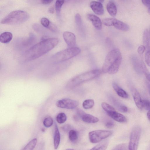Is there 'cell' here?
<instances>
[{"label":"cell","mask_w":150,"mask_h":150,"mask_svg":"<svg viewBox=\"0 0 150 150\" xmlns=\"http://www.w3.org/2000/svg\"><path fill=\"white\" fill-rule=\"evenodd\" d=\"M60 140V135L58 127L56 124L55 125V132L54 136V149L58 147Z\"/></svg>","instance_id":"cell-22"},{"label":"cell","mask_w":150,"mask_h":150,"mask_svg":"<svg viewBox=\"0 0 150 150\" xmlns=\"http://www.w3.org/2000/svg\"><path fill=\"white\" fill-rule=\"evenodd\" d=\"M148 11L149 13L150 14V0H149V4L148 6Z\"/></svg>","instance_id":"cell-49"},{"label":"cell","mask_w":150,"mask_h":150,"mask_svg":"<svg viewBox=\"0 0 150 150\" xmlns=\"http://www.w3.org/2000/svg\"><path fill=\"white\" fill-rule=\"evenodd\" d=\"M80 52L79 48L69 47L56 53L52 57L51 60L54 63L63 62L76 56Z\"/></svg>","instance_id":"cell-5"},{"label":"cell","mask_w":150,"mask_h":150,"mask_svg":"<svg viewBox=\"0 0 150 150\" xmlns=\"http://www.w3.org/2000/svg\"><path fill=\"white\" fill-rule=\"evenodd\" d=\"M107 10L109 14L113 17L115 16L117 13V8L115 4L112 1L108 2L106 6Z\"/></svg>","instance_id":"cell-21"},{"label":"cell","mask_w":150,"mask_h":150,"mask_svg":"<svg viewBox=\"0 0 150 150\" xmlns=\"http://www.w3.org/2000/svg\"><path fill=\"white\" fill-rule=\"evenodd\" d=\"M76 23L78 25H81L82 23L81 16L79 14H77L75 17Z\"/></svg>","instance_id":"cell-38"},{"label":"cell","mask_w":150,"mask_h":150,"mask_svg":"<svg viewBox=\"0 0 150 150\" xmlns=\"http://www.w3.org/2000/svg\"><path fill=\"white\" fill-rule=\"evenodd\" d=\"M48 11L51 13H53L54 12V9L53 7H50L48 9Z\"/></svg>","instance_id":"cell-46"},{"label":"cell","mask_w":150,"mask_h":150,"mask_svg":"<svg viewBox=\"0 0 150 150\" xmlns=\"http://www.w3.org/2000/svg\"><path fill=\"white\" fill-rule=\"evenodd\" d=\"M149 37L150 40V29L149 31Z\"/></svg>","instance_id":"cell-51"},{"label":"cell","mask_w":150,"mask_h":150,"mask_svg":"<svg viewBox=\"0 0 150 150\" xmlns=\"http://www.w3.org/2000/svg\"><path fill=\"white\" fill-rule=\"evenodd\" d=\"M114 106L120 111L123 112H127L128 110L127 108L113 98H110Z\"/></svg>","instance_id":"cell-18"},{"label":"cell","mask_w":150,"mask_h":150,"mask_svg":"<svg viewBox=\"0 0 150 150\" xmlns=\"http://www.w3.org/2000/svg\"><path fill=\"white\" fill-rule=\"evenodd\" d=\"M35 35L33 34H30L29 37L26 39L22 40L19 41L20 42V47H24L29 46L30 45L32 44L34 42L35 40Z\"/></svg>","instance_id":"cell-17"},{"label":"cell","mask_w":150,"mask_h":150,"mask_svg":"<svg viewBox=\"0 0 150 150\" xmlns=\"http://www.w3.org/2000/svg\"><path fill=\"white\" fill-rule=\"evenodd\" d=\"M141 64L142 72L144 73L148 80L150 82V73L142 61H141Z\"/></svg>","instance_id":"cell-30"},{"label":"cell","mask_w":150,"mask_h":150,"mask_svg":"<svg viewBox=\"0 0 150 150\" xmlns=\"http://www.w3.org/2000/svg\"><path fill=\"white\" fill-rule=\"evenodd\" d=\"M94 105V100L93 99H89L85 100L82 104L84 108L88 109L92 108Z\"/></svg>","instance_id":"cell-26"},{"label":"cell","mask_w":150,"mask_h":150,"mask_svg":"<svg viewBox=\"0 0 150 150\" xmlns=\"http://www.w3.org/2000/svg\"><path fill=\"white\" fill-rule=\"evenodd\" d=\"M132 94L135 103L138 108L142 110L143 108L142 101L140 95L138 91L135 88L132 90Z\"/></svg>","instance_id":"cell-16"},{"label":"cell","mask_w":150,"mask_h":150,"mask_svg":"<svg viewBox=\"0 0 150 150\" xmlns=\"http://www.w3.org/2000/svg\"><path fill=\"white\" fill-rule=\"evenodd\" d=\"M28 14L21 10H16L11 12L3 18L1 23L2 24L15 25L23 23L29 18Z\"/></svg>","instance_id":"cell-3"},{"label":"cell","mask_w":150,"mask_h":150,"mask_svg":"<svg viewBox=\"0 0 150 150\" xmlns=\"http://www.w3.org/2000/svg\"><path fill=\"white\" fill-rule=\"evenodd\" d=\"M126 144H122L116 146L113 149L114 150H125L127 148Z\"/></svg>","instance_id":"cell-37"},{"label":"cell","mask_w":150,"mask_h":150,"mask_svg":"<svg viewBox=\"0 0 150 150\" xmlns=\"http://www.w3.org/2000/svg\"><path fill=\"white\" fill-rule=\"evenodd\" d=\"M77 113L80 115L82 120L88 123H95L98 122L99 119L98 118L91 115L86 113L81 110H78Z\"/></svg>","instance_id":"cell-9"},{"label":"cell","mask_w":150,"mask_h":150,"mask_svg":"<svg viewBox=\"0 0 150 150\" xmlns=\"http://www.w3.org/2000/svg\"><path fill=\"white\" fill-rule=\"evenodd\" d=\"M13 35L8 32H5L2 33L0 35V41L4 43L9 42L12 39Z\"/></svg>","instance_id":"cell-20"},{"label":"cell","mask_w":150,"mask_h":150,"mask_svg":"<svg viewBox=\"0 0 150 150\" xmlns=\"http://www.w3.org/2000/svg\"><path fill=\"white\" fill-rule=\"evenodd\" d=\"M141 133V129L139 126H136L132 129L130 134L129 142L128 146L129 150L137 149Z\"/></svg>","instance_id":"cell-7"},{"label":"cell","mask_w":150,"mask_h":150,"mask_svg":"<svg viewBox=\"0 0 150 150\" xmlns=\"http://www.w3.org/2000/svg\"><path fill=\"white\" fill-rule=\"evenodd\" d=\"M107 113L109 116L116 121L121 123L125 122L127 121V119L124 115L116 111Z\"/></svg>","instance_id":"cell-15"},{"label":"cell","mask_w":150,"mask_h":150,"mask_svg":"<svg viewBox=\"0 0 150 150\" xmlns=\"http://www.w3.org/2000/svg\"><path fill=\"white\" fill-rule=\"evenodd\" d=\"M108 142L105 140L99 143L91 149V150H105L108 146Z\"/></svg>","instance_id":"cell-24"},{"label":"cell","mask_w":150,"mask_h":150,"mask_svg":"<svg viewBox=\"0 0 150 150\" xmlns=\"http://www.w3.org/2000/svg\"><path fill=\"white\" fill-rule=\"evenodd\" d=\"M147 117L148 119L150 121V110H149L147 112Z\"/></svg>","instance_id":"cell-48"},{"label":"cell","mask_w":150,"mask_h":150,"mask_svg":"<svg viewBox=\"0 0 150 150\" xmlns=\"http://www.w3.org/2000/svg\"><path fill=\"white\" fill-rule=\"evenodd\" d=\"M58 39L54 38L43 40L25 51L22 55L24 62L36 59L48 52L58 44Z\"/></svg>","instance_id":"cell-1"},{"label":"cell","mask_w":150,"mask_h":150,"mask_svg":"<svg viewBox=\"0 0 150 150\" xmlns=\"http://www.w3.org/2000/svg\"><path fill=\"white\" fill-rule=\"evenodd\" d=\"M131 61L134 69L136 72L138 74H142V71L141 68V61H140L138 57L135 55L131 57Z\"/></svg>","instance_id":"cell-14"},{"label":"cell","mask_w":150,"mask_h":150,"mask_svg":"<svg viewBox=\"0 0 150 150\" xmlns=\"http://www.w3.org/2000/svg\"><path fill=\"white\" fill-rule=\"evenodd\" d=\"M146 84L148 87L149 92L150 93V82L148 81H146Z\"/></svg>","instance_id":"cell-47"},{"label":"cell","mask_w":150,"mask_h":150,"mask_svg":"<svg viewBox=\"0 0 150 150\" xmlns=\"http://www.w3.org/2000/svg\"><path fill=\"white\" fill-rule=\"evenodd\" d=\"M112 134L110 131L103 130H98L91 131L88 134L90 142L93 143L99 142L109 137Z\"/></svg>","instance_id":"cell-6"},{"label":"cell","mask_w":150,"mask_h":150,"mask_svg":"<svg viewBox=\"0 0 150 150\" xmlns=\"http://www.w3.org/2000/svg\"><path fill=\"white\" fill-rule=\"evenodd\" d=\"M105 126L108 128H111L114 126V124L113 122L110 121L105 123Z\"/></svg>","instance_id":"cell-41"},{"label":"cell","mask_w":150,"mask_h":150,"mask_svg":"<svg viewBox=\"0 0 150 150\" xmlns=\"http://www.w3.org/2000/svg\"><path fill=\"white\" fill-rule=\"evenodd\" d=\"M65 2V0H57L55 3V9L57 15H60L62 7Z\"/></svg>","instance_id":"cell-29"},{"label":"cell","mask_w":150,"mask_h":150,"mask_svg":"<svg viewBox=\"0 0 150 150\" xmlns=\"http://www.w3.org/2000/svg\"><path fill=\"white\" fill-rule=\"evenodd\" d=\"M101 106L107 113L115 111L113 107L105 102H103L101 104Z\"/></svg>","instance_id":"cell-31"},{"label":"cell","mask_w":150,"mask_h":150,"mask_svg":"<svg viewBox=\"0 0 150 150\" xmlns=\"http://www.w3.org/2000/svg\"><path fill=\"white\" fill-rule=\"evenodd\" d=\"M113 18H109L104 19L103 21V24L108 26H112V21Z\"/></svg>","instance_id":"cell-36"},{"label":"cell","mask_w":150,"mask_h":150,"mask_svg":"<svg viewBox=\"0 0 150 150\" xmlns=\"http://www.w3.org/2000/svg\"><path fill=\"white\" fill-rule=\"evenodd\" d=\"M143 4L146 6L148 7L149 4V0H141Z\"/></svg>","instance_id":"cell-44"},{"label":"cell","mask_w":150,"mask_h":150,"mask_svg":"<svg viewBox=\"0 0 150 150\" xmlns=\"http://www.w3.org/2000/svg\"><path fill=\"white\" fill-rule=\"evenodd\" d=\"M70 126L69 125H66L63 126L62 129L65 132H67L70 129Z\"/></svg>","instance_id":"cell-43"},{"label":"cell","mask_w":150,"mask_h":150,"mask_svg":"<svg viewBox=\"0 0 150 150\" xmlns=\"http://www.w3.org/2000/svg\"><path fill=\"white\" fill-rule=\"evenodd\" d=\"M67 117L66 114L63 112L58 114L56 117L57 121L59 124H62L66 121Z\"/></svg>","instance_id":"cell-28"},{"label":"cell","mask_w":150,"mask_h":150,"mask_svg":"<svg viewBox=\"0 0 150 150\" xmlns=\"http://www.w3.org/2000/svg\"><path fill=\"white\" fill-rule=\"evenodd\" d=\"M40 22L43 26L47 28L50 24L49 20L46 18H42L40 20Z\"/></svg>","instance_id":"cell-35"},{"label":"cell","mask_w":150,"mask_h":150,"mask_svg":"<svg viewBox=\"0 0 150 150\" xmlns=\"http://www.w3.org/2000/svg\"><path fill=\"white\" fill-rule=\"evenodd\" d=\"M53 122V121L52 118L51 117H49L44 119L43 124L45 127H49L52 125Z\"/></svg>","instance_id":"cell-32"},{"label":"cell","mask_w":150,"mask_h":150,"mask_svg":"<svg viewBox=\"0 0 150 150\" xmlns=\"http://www.w3.org/2000/svg\"><path fill=\"white\" fill-rule=\"evenodd\" d=\"M90 6L93 11L96 14L99 15L103 14V7L100 2L95 1H92L90 4Z\"/></svg>","instance_id":"cell-11"},{"label":"cell","mask_w":150,"mask_h":150,"mask_svg":"<svg viewBox=\"0 0 150 150\" xmlns=\"http://www.w3.org/2000/svg\"><path fill=\"white\" fill-rule=\"evenodd\" d=\"M112 86L114 90L119 96L125 98H127L128 97V95L127 93L117 84L113 83H112Z\"/></svg>","instance_id":"cell-19"},{"label":"cell","mask_w":150,"mask_h":150,"mask_svg":"<svg viewBox=\"0 0 150 150\" xmlns=\"http://www.w3.org/2000/svg\"><path fill=\"white\" fill-rule=\"evenodd\" d=\"M63 37L69 47H74L76 43V39L74 34L70 32L65 31L63 34Z\"/></svg>","instance_id":"cell-10"},{"label":"cell","mask_w":150,"mask_h":150,"mask_svg":"<svg viewBox=\"0 0 150 150\" xmlns=\"http://www.w3.org/2000/svg\"><path fill=\"white\" fill-rule=\"evenodd\" d=\"M83 0H65L66 3H72L79 2L82 1Z\"/></svg>","instance_id":"cell-42"},{"label":"cell","mask_w":150,"mask_h":150,"mask_svg":"<svg viewBox=\"0 0 150 150\" xmlns=\"http://www.w3.org/2000/svg\"><path fill=\"white\" fill-rule=\"evenodd\" d=\"M69 138L71 142L76 141L78 138V134L77 132L74 129L70 130L69 132Z\"/></svg>","instance_id":"cell-27"},{"label":"cell","mask_w":150,"mask_h":150,"mask_svg":"<svg viewBox=\"0 0 150 150\" xmlns=\"http://www.w3.org/2000/svg\"><path fill=\"white\" fill-rule=\"evenodd\" d=\"M37 142V139L35 138L30 141L24 147L23 150H31L33 149L35 147Z\"/></svg>","instance_id":"cell-25"},{"label":"cell","mask_w":150,"mask_h":150,"mask_svg":"<svg viewBox=\"0 0 150 150\" xmlns=\"http://www.w3.org/2000/svg\"><path fill=\"white\" fill-rule=\"evenodd\" d=\"M88 18L90 21L94 26L97 30H100L102 28V23L100 19L97 16L92 14L88 15Z\"/></svg>","instance_id":"cell-12"},{"label":"cell","mask_w":150,"mask_h":150,"mask_svg":"<svg viewBox=\"0 0 150 150\" xmlns=\"http://www.w3.org/2000/svg\"><path fill=\"white\" fill-rule=\"evenodd\" d=\"M100 70L95 69L80 74L72 79L68 83L67 87L70 88H74L81 84L93 79L101 74Z\"/></svg>","instance_id":"cell-4"},{"label":"cell","mask_w":150,"mask_h":150,"mask_svg":"<svg viewBox=\"0 0 150 150\" xmlns=\"http://www.w3.org/2000/svg\"><path fill=\"white\" fill-rule=\"evenodd\" d=\"M79 102L69 98H64L57 101L56 105L58 107L67 109H73L79 105Z\"/></svg>","instance_id":"cell-8"},{"label":"cell","mask_w":150,"mask_h":150,"mask_svg":"<svg viewBox=\"0 0 150 150\" xmlns=\"http://www.w3.org/2000/svg\"><path fill=\"white\" fill-rule=\"evenodd\" d=\"M146 50L145 47L144 45H141L138 47L137 51L139 54H142Z\"/></svg>","instance_id":"cell-39"},{"label":"cell","mask_w":150,"mask_h":150,"mask_svg":"<svg viewBox=\"0 0 150 150\" xmlns=\"http://www.w3.org/2000/svg\"><path fill=\"white\" fill-rule=\"evenodd\" d=\"M112 26L118 30L125 31H127L129 29V26L127 24L114 18L112 20Z\"/></svg>","instance_id":"cell-13"},{"label":"cell","mask_w":150,"mask_h":150,"mask_svg":"<svg viewBox=\"0 0 150 150\" xmlns=\"http://www.w3.org/2000/svg\"><path fill=\"white\" fill-rule=\"evenodd\" d=\"M47 28L51 31L54 32H56L57 30V28L56 27L54 24L50 23Z\"/></svg>","instance_id":"cell-40"},{"label":"cell","mask_w":150,"mask_h":150,"mask_svg":"<svg viewBox=\"0 0 150 150\" xmlns=\"http://www.w3.org/2000/svg\"><path fill=\"white\" fill-rule=\"evenodd\" d=\"M42 3L45 4H48L50 3L53 0H41Z\"/></svg>","instance_id":"cell-45"},{"label":"cell","mask_w":150,"mask_h":150,"mask_svg":"<svg viewBox=\"0 0 150 150\" xmlns=\"http://www.w3.org/2000/svg\"><path fill=\"white\" fill-rule=\"evenodd\" d=\"M122 60L121 54L119 49H113L106 55L102 71L111 74L116 73L119 70Z\"/></svg>","instance_id":"cell-2"},{"label":"cell","mask_w":150,"mask_h":150,"mask_svg":"<svg viewBox=\"0 0 150 150\" xmlns=\"http://www.w3.org/2000/svg\"><path fill=\"white\" fill-rule=\"evenodd\" d=\"M143 43L146 48L150 46V40L149 31L147 29H145L143 33Z\"/></svg>","instance_id":"cell-23"},{"label":"cell","mask_w":150,"mask_h":150,"mask_svg":"<svg viewBox=\"0 0 150 150\" xmlns=\"http://www.w3.org/2000/svg\"><path fill=\"white\" fill-rule=\"evenodd\" d=\"M100 2H103L105 0H98Z\"/></svg>","instance_id":"cell-50"},{"label":"cell","mask_w":150,"mask_h":150,"mask_svg":"<svg viewBox=\"0 0 150 150\" xmlns=\"http://www.w3.org/2000/svg\"><path fill=\"white\" fill-rule=\"evenodd\" d=\"M143 108L147 110H150V101L147 100H143L142 101Z\"/></svg>","instance_id":"cell-34"},{"label":"cell","mask_w":150,"mask_h":150,"mask_svg":"<svg viewBox=\"0 0 150 150\" xmlns=\"http://www.w3.org/2000/svg\"><path fill=\"white\" fill-rule=\"evenodd\" d=\"M146 50L145 54V62L148 66L150 67V46L146 48Z\"/></svg>","instance_id":"cell-33"}]
</instances>
